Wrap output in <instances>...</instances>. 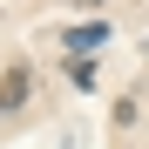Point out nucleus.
I'll list each match as a JSON object with an SVG mask.
<instances>
[{
  "instance_id": "nucleus-1",
  "label": "nucleus",
  "mask_w": 149,
  "mask_h": 149,
  "mask_svg": "<svg viewBox=\"0 0 149 149\" xmlns=\"http://www.w3.org/2000/svg\"><path fill=\"white\" fill-rule=\"evenodd\" d=\"M102 20H88V27H68V47H74V54H95V47H102Z\"/></svg>"
},
{
  "instance_id": "nucleus-2",
  "label": "nucleus",
  "mask_w": 149,
  "mask_h": 149,
  "mask_svg": "<svg viewBox=\"0 0 149 149\" xmlns=\"http://www.w3.org/2000/svg\"><path fill=\"white\" fill-rule=\"evenodd\" d=\"M20 95H27V68H7V81H0V109H20Z\"/></svg>"
}]
</instances>
